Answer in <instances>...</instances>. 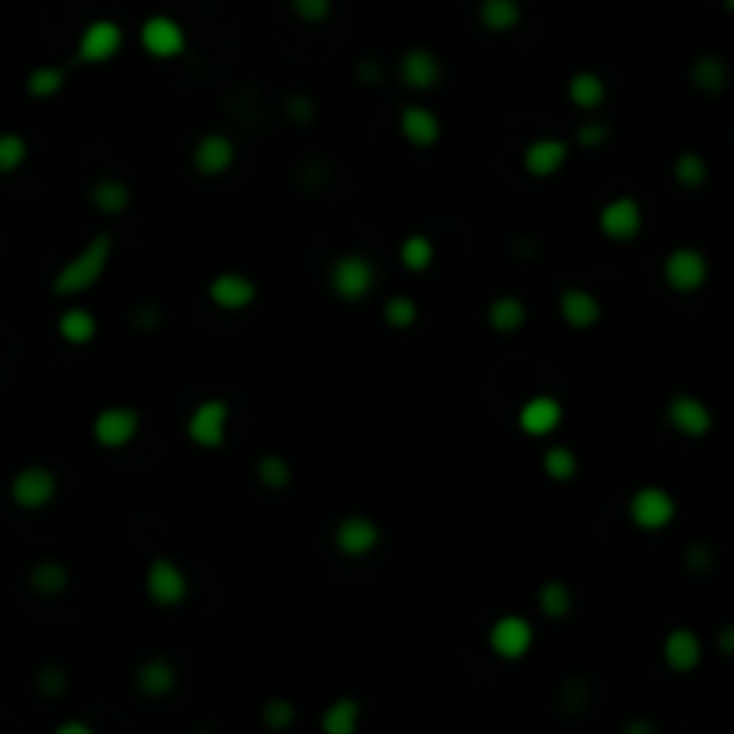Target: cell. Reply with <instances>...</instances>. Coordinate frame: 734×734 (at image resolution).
<instances>
[{
  "mask_svg": "<svg viewBox=\"0 0 734 734\" xmlns=\"http://www.w3.org/2000/svg\"><path fill=\"white\" fill-rule=\"evenodd\" d=\"M362 727V702L355 696H337L323 705L319 734H359Z\"/></svg>",
  "mask_w": 734,
  "mask_h": 734,
  "instance_id": "33",
  "label": "cell"
},
{
  "mask_svg": "<svg viewBox=\"0 0 734 734\" xmlns=\"http://www.w3.org/2000/svg\"><path fill=\"white\" fill-rule=\"evenodd\" d=\"M87 201L101 219H122L133 208V187L122 176L104 172L87 187Z\"/></svg>",
  "mask_w": 734,
  "mask_h": 734,
  "instance_id": "23",
  "label": "cell"
},
{
  "mask_svg": "<svg viewBox=\"0 0 734 734\" xmlns=\"http://www.w3.org/2000/svg\"><path fill=\"white\" fill-rule=\"evenodd\" d=\"M30 137H22L19 129H0V176H19L30 166Z\"/></svg>",
  "mask_w": 734,
  "mask_h": 734,
  "instance_id": "39",
  "label": "cell"
},
{
  "mask_svg": "<svg viewBox=\"0 0 734 734\" xmlns=\"http://www.w3.org/2000/svg\"><path fill=\"white\" fill-rule=\"evenodd\" d=\"M190 734H215V731H208V727H197V731H190Z\"/></svg>",
  "mask_w": 734,
  "mask_h": 734,
  "instance_id": "47",
  "label": "cell"
},
{
  "mask_svg": "<svg viewBox=\"0 0 734 734\" xmlns=\"http://www.w3.org/2000/svg\"><path fill=\"white\" fill-rule=\"evenodd\" d=\"M144 430V416L137 405L112 402L104 409L93 413L90 419V441L101 448V452H126L129 444H137Z\"/></svg>",
  "mask_w": 734,
  "mask_h": 734,
  "instance_id": "9",
  "label": "cell"
},
{
  "mask_svg": "<svg viewBox=\"0 0 734 734\" xmlns=\"http://www.w3.org/2000/svg\"><path fill=\"white\" fill-rule=\"evenodd\" d=\"M555 316H560V323L566 326V330L588 334L602 323L606 308H602V297H598L595 291L574 283V287H563L560 297H555Z\"/></svg>",
  "mask_w": 734,
  "mask_h": 734,
  "instance_id": "21",
  "label": "cell"
},
{
  "mask_svg": "<svg viewBox=\"0 0 734 734\" xmlns=\"http://www.w3.org/2000/svg\"><path fill=\"white\" fill-rule=\"evenodd\" d=\"M569 144L574 147H584V151H598V147L609 144V126L598 115H588L580 122V126L574 129V137H569Z\"/></svg>",
  "mask_w": 734,
  "mask_h": 734,
  "instance_id": "42",
  "label": "cell"
},
{
  "mask_svg": "<svg viewBox=\"0 0 734 734\" xmlns=\"http://www.w3.org/2000/svg\"><path fill=\"white\" fill-rule=\"evenodd\" d=\"M65 87H69V69H61V65H33L22 79L30 101H54L58 93H65Z\"/></svg>",
  "mask_w": 734,
  "mask_h": 734,
  "instance_id": "36",
  "label": "cell"
},
{
  "mask_svg": "<svg viewBox=\"0 0 734 734\" xmlns=\"http://www.w3.org/2000/svg\"><path fill=\"white\" fill-rule=\"evenodd\" d=\"M394 72H398L402 87L413 90V93H433L441 87L444 79V61L441 54L433 47H424V44H413L398 54V65H394Z\"/></svg>",
  "mask_w": 734,
  "mask_h": 734,
  "instance_id": "19",
  "label": "cell"
},
{
  "mask_svg": "<svg viewBox=\"0 0 734 734\" xmlns=\"http://www.w3.org/2000/svg\"><path fill=\"white\" fill-rule=\"evenodd\" d=\"M112 258H115V237L108 229H98L83 248L58 266V273L50 276V294L58 302H76V297L90 294L93 287H101V280L112 269Z\"/></svg>",
  "mask_w": 734,
  "mask_h": 734,
  "instance_id": "1",
  "label": "cell"
},
{
  "mask_svg": "<svg viewBox=\"0 0 734 734\" xmlns=\"http://www.w3.org/2000/svg\"><path fill=\"white\" fill-rule=\"evenodd\" d=\"M438 262V244H433L430 234H405L402 244H398V266L405 269L409 276H424Z\"/></svg>",
  "mask_w": 734,
  "mask_h": 734,
  "instance_id": "35",
  "label": "cell"
},
{
  "mask_svg": "<svg viewBox=\"0 0 734 734\" xmlns=\"http://www.w3.org/2000/svg\"><path fill=\"white\" fill-rule=\"evenodd\" d=\"M484 323H487V330L498 334V337H516V334L527 330L530 305L523 302L520 294H512V291L495 294L492 302H487V308H484Z\"/></svg>",
  "mask_w": 734,
  "mask_h": 734,
  "instance_id": "26",
  "label": "cell"
},
{
  "mask_svg": "<svg viewBox=\"0 0 734 734\" xmlns=\"http://www.w3.org/2000/svg\"><path fill=\"white\" fill-rule=\"evenodd\" d=\"M620 734H659V727H656V720H648V716H631L628 724L620 727Z\"/></svg>",
  "mask_w": 734,
  "mask_h": 734,
  "instance_id": "45",
  "label": "cell"
},
{
  "mask_svg": "<svg viewBox=\"0 0 734 734\" xmlns=\"http://www.w3.org/2000/svg\"><path fill=\"white\" fill-rule=\"evenodd\" d=\"M36 688L44 691V696H61V691L69 688V677H65L61 666H44V670L36 674Z\"/></svg>",
  "mask_w": 734,
  "mask_h": 734,
  "instance_id": "44",
  "label": "cell"
},
{
  "mask_svg": "<svg viewBox=\"0 0 734 734\" xmlns=\"http://www.w3.org/2000/svg\"><path fill=\"white\" fill-rule=\"evenodd\" d=\"M710 276H713V262L699 244H674L659 262L663 287L677 297H691V294L705 291Z\"/></svg>",
  "mask_w": 734,
  "mask_h": 734,
  "instance_id": "4",
  "label": "cell"
},
{
  "mask_svg": "<svg viewBox=\"0 0 734 734\" xmlns=\"http://www.w3.org/2000/svg\"><path fill=\"white\" fill-rule=\"evenodd\" d=\"M133 685L144 699H169L176 688H180V670H176V663L169 656H147L137 670H133Z\"/></svg>",
  "mask_w": 734,
  "mask_h": 734,
  "instance_id": "25",
  "label": "cell"
},
{
  "mask_svg": "<svg viewBox=\"0 0 734 734\" xmlns=\"http://www.w3.org/2000/svg\"><path fill=\"white\" fill-rule=\"evenodd\" d=\"M595 229L598 237L609 244H634L645 234V205L634 194H617L598 205L595 212Z\"/></svg>",
  "mask_w": 734,
  "mask_h": 734,
  "instance_id": "11",
  "label": "cell"
},
{
  "mask_svg": "<svg viewBox=\"0 0 734 734\" xmlns=\"http://www.w3.org/2000/svg\"><path fill=\"white\" fill-rule=\"evenodd\" d=\"M237 158H240V147L226 129H205L190 144V169H194L201 180H223V176L237 169Z\"/></svg>",
  "mask_w": 734,
  "mask_h": 734,
  "instance_id": "16",
  "label": "cell"
},
{
  "mask_svg": "<svg viewBox=\"0 0 734 734\" xmlns=\"http://www.w3.org/2000/svg\"><path fill=\"white\" fill-rule=\"evenodd\" d=\"M294 724H297V705L287 696H273V699L262 702V727L266 731L283 734V731H291Z\"/></svg>",
  "mask_w": 734,
  "mask_h": 734,
  "instance_id": "40",
  "label": "cell"
},
{
  "mask_svg": "<svg viewBox=\"0 0 734 734\" xmlns=\"http://www.w3.org/2000/svg\"><path fill=\"white\" fill-rule=\"evenodd\" d=\"M287 11L302 25H326L334 15V0H287Z\"/></svg>",
  "mask_w": 734,
  "mask_h": 734,
  "instance_id": "41",
  "label": "cell"
},
{
  "mask_svg": "<svg viewBox=\"0 0 734 734\" xmlns=\"http://www.w3.org/2000/svg\"><path fill=\"white\" fill-rule=\"evenodd\" d=\"M190 591H194V584H190V574L180 560H172V555H151L147 560L144 598L155 609H180L190 602Z\"/></svg>",
  "mask_w": 734,
  "mask_h": 734,
  "instance_id": "7",
  "label": "cell"
},
{
  "mask_svg": "<svg viewBox=\"0 0 734 734\" xmlns=\"http://www.w3.org/2000/svg\"><path fill=\"white\" fill-rule=\"evenodd\" d=\"M398 137L413 151H433L444 137V122L430 104L409 101L398 108Z\"/></svg>",
  "mask_w": 734,
  "mask_h": 734,
  "instance_id": "20",
  "label": "cell"
},
{
  "mask_svg": "<svg viewBox=\"0 0 734 734\" xmlns=\"http://www.w3.org/2000/svg\"><path fill=\"white\" fill-rule=\"evenodd\" d=\"M688 87L696 93H702V98H720V93L731 87L727 61L720 58V54H713V50L699 54V58L688 65Z\"/></svg>",
  "mask_w": 734,
  "mask_h": 734,
  "instance_id": "29",
  "label": "cell"
},
{
  "mask_svg": "<svg viewBox=\"0 0 734 734\" xmlns=\"http://www.w3.org/2000/svg\"><path fill=\"white\" fill-rule=\"evenodd\" d=\"M623 512H628V523L637 534H663V530H670L677 523L681 506H677L674 492H666L663 484H642L631 492Z\"/></svg>",
  "mask_w": 734,
  "mask_h": 734,
  "instance_id": "8",
  "label": "cell"
},
{
  "mask_svg": "<svg viewBox=\"0 0 734 734\" xmlns=\"http://www.w3.org/2000/svg\"><path fill=\"white\" fill-rule=\"evenodd\" d=\"M205 297L223 316H244V312H251L258 305L262 287H258V280L251 273H244V269H219V273H212L205 283Z\"/></svg>",
  "mask_w": 734,
  "mask_h": 734,
  "instance_id": "12",
  "label": "cell"
},
{
  "mask_svg": "<svg viewBox=\"0 0 734 734\" xmlns=\"http://www.w3.org/2000/svg\"><path fill=\"white\" fill-rule=\"evenodd\" d=\"M659 659L670 674H696L705 659L702 634L696 628H670L659 642Z\"/></svg>",
  "mask_w": 734,
  "mask_h": 734,
  "instance_id": "22",
  "label": "cell"
},
{
  "mask_svg": "<svg viewBox=\"0 0 734 734\" xmlns=\"http://www.w3.org/2000/svg\"><path fill=\"white\" fill-rule=\"evenodd\" d=\"M330 545L341 560H370L384 545V527L370 512H345L330 530Z\"/></svg>",
  "mask_w": 734,
  "mask_h": 734,
  "instance_id": "15",
  "label": "cell"
},
{
  "mask_svg": "<svg viewBox=\"0 0 734 734\" xmlns=\"http://www.w3.org/2000/svg\"><path fill=\"white\" fill-rule=\"evenodd\" d=\"M380 283V269L365 251H341L326 266V291H330L341 305H362L370 302Z\"/></svg>",
  "mask_w": 734,
  "mask_h": 734,
  "instance_id": "2",
  "label": "cell"
},
{
  "mask_svg": "<svg viewBox=\"0 0 734 734\" xmlns=\"http://www.w3.org/2000/svg\"><path fill=\"white\" fill-rule=\"evenodd\" d=\"M538 645L534 620L523 613H501L487 623V652L501 663H520Z\"/></svg>",
  "mask_w": 734,
  "mask_h": 734,
  "instance_id": "13",
  "label": "cell"
},
{
  "mask_svg": "<svg viewBox=\"0 0 734 734\" xmlns=\"http://www.w3.org/2000/svg\"><path fill=\"white\" fill-rule=\"evenodd\" d=\"M61 495V477L58 470L44 466V462H25L8 477V498L19 512H44L50 509Z\"/></svg>",
  "mask_w": 734,
  "mask_h": 734,
  "instance_id": "5",
  "label": "cell"
},
{
  "mask_svg": "<svg viewBox=\"0 0 734 734\" xmlns=\"http://www.w3.org/2000/svg\"><path fill=\"white\" fill-rule=\"evenodd\" d=\"M50 734H101V731L93 724H87V720H61Z\"/></svg>",
  "mask_w": 734,
  "mask_h": 734,
  "instance_id": "46",
  "label": "cell"
},
{
  "mask_svg": "<svg viewBox=\"0 0 734 734\" xmlns=\"http://www.w3.org/2000/svg\"><path fill=\"white\" fill-rule=\"evenodd\" d=\"M563 424H566V405L549 391L530 394L520 409H516V430L530 441H552L555 433L563 430Z\"/></svg>",
  "mask_w": 734,
  "mask_h": 734,
  "instance_id": "18",
  "label": "cell"
},
{
  "mask_svg": "<svg viewBox=\"0 0 734 734\" xmlns=\"http://www.w3.org/2000/svg\"><path fill=\"white\" fill-rule=\"evenodd\" d=\"M255 484L269 495H283L294 487V462L283 452H262L255 459Z\"/></svg>",
  "mask_w": 734,
  "mask_h": 734,
  "instance_id": "32",
  "label": "cell"
},
{
  "mask_svg": "<svg viewBox=\"0 0 734 734\" xmlns=\"http://www.w3.org/2000/svg\"><path fill=\"white\" fill-rule=\"evenodd\" d=\"M534 606H538V617L541 620L563 623V620H569V613H574L577 595H574V588H569V580H563V577H545V580L538 584V591H534Z\"/></svg>",
  "mask_w": 734,
  "mask_h": 734,
  "instance_id": "30",
  "label": "cell"
},
{
  "mask_svg": "<svg viewBox=\"0 0 734 734\" xmlns=\"http://www.w3.org/2000/svg\"><path fill=\"white\" fill-rule=\"evenodd\" d=\"M137 44L151 61H180L190 50V36H187V25L176 15L155 11V15H147L137 25Z\"/></svg>",
  "mask_w": 734,
  "mask_h": 734,
  "instance_id": "14",
  "label": "cell"
},
{
  "mask_svg": "<svg viewBox=\"0 0 734 734\" xmlns=\"http://www.w3.org/2000/svg\"><path fill=\"white\" fill-rule=\"evenodd\" d=\"M283 112H287V118L297 122V126H308V122L316 118V101L305 98V93H291L287 108H283Z\"/></svg>",
  "mask_w": 734,
  "mask_h": 734,
  "instance_id": "43",
  "label": "cell"
},
{
  "mask_svg": "<svg viewBox=\"0 0 734 734\" xmlns=\"http://www.w3.org/2000/svg\"><path fill=\"white\" fill-rule=\"evenodd\" d=\"M477 22L484 33L509 36L523 25V0H477Z\"/></svg>",
  "mask_w": 734,
  "mask_h": 734,
  "instance_id": "31",
  "label": "cell"
},
{
  "mask_svg": "<svg viewBox=\"0 0 734 734\" xmlns=\"http://www.w3.org/2000/svg\"><path fill=\"white\" fill-rule=\"evenodd\" d=\"M122 50H126V30H122V22L112 15H98L83 22V30L76 33L72 61L83 65V69H101V65H112Z\"/></svg>",
  "mask_w": 734,
  "mask_h": 734,
  "instance_id": "6",
  "label": "cell"
},
{
  "mask_svg": "<svg viewBox=\"0 0 734 734\" xmlns=\"http://www.w3.org/2000/svg\"><path fill=\"white\" fill-rule=\"evenodd\" d=\"M541 473H545V481L552 484H574L580 477V455L574 444L566 441H552L545 452H541Z\"/></svg>",
  "mask_w": 734,
  "mask_h": 734,
  "instance_id": "34",
  "label": "cell"
},
{
  "mask_svg": "<svg viewBox=\"0 0 734 734\" xmlns=\"http://www.w3.org/2000/svg\"><path fill=\"white\" fill-rule=\"evenodd\" d=\"M54 337H58L65 348H90L101 337L98 312L72 302L69 308L58 312V319H54Z\"/></svg>",
  "mask_w": 734,
  "mask_h": 734,
  "instance_id": "24",
  "label": "cell"
},
{
  "mask_svg": "<svg viewBox=\"0 0 734 734\" xmlns=\"http://www.w3.org/2000/svg\"><path fill=\"white\" fill-rule=\"evenodd\" d=\"M663 424L666 430L685 441H705L716 427V416L710 409V402L699 398L696 391H677L663 405Z\"/></svg>",
  "mask_w": 734,
  "mask_h": 734,
  "instance_id": "10",
  "label": "cell"
},
{
  "mask_svg": "<svg viewBox=\"0 0 734 734\" xmlns=\"http://www.w3.org/2000/svg\"><path fill=\"white\" fill-rule=\"evenodd\" d=\"M566 101L577 108L580 115H598L609 101V83L602 72L595 69H577L566 79Z\"/></svg>",
  "mask_w": 734,
  "mask_h": 734,
  "instance_id": "28",
  "label": "cell"
},
{
  "mask_svg": "<svg viewBox=\"0 0 734 734\" xmlns=\"http://www.w3.org/2000/svg\"><path fill=\"white\" fill-rule=\"evenodd\" d=\"M380 319H384V326H391V330L409 334L413 326L424 319V308H419V302L413 294L398 291V294L384 297V305H380Z\"/></svg>",
  "mask_w": 734,
  "mask_h": 734,
  "instance_id": "37",
  "label": "cell"
},
{
  "mask_svg": "<svg viewBox=\"0 0 734 734\" xmlns=\"http://www.w3.org/2000/svg\"><path fill=\"white\" fill-rule=\"evenodd\" d=\"M25 584L36 598H61L65 591L72 588V569L65 560H54V555H44V560H33L30 569H25Z\"/></svg>",
  "mask_w": 734,
  "mask_h": 734,
  "instance_id": "27",
  "label": "cell"
},
{
  "mask_svg": "<svg viewBox=\"0 0 734 734\" xmlns=\"http://www.w3.org/2000/svg\"><path fill=\"white\" fill-rule=\"evenodd\" d=\"M670 176L681 190H702L710 183V161L699 151H677L670 161Z\"/></svg>",
  "mask_w": 734,
  "mask_h": 734,
  "instance_id": "38",
  "label": "cell"
},
{
  "mask_svg": "<svg viewBox=\"0 0 734 734\" xmlns=\"http://www.w3.org/2000/svg\"><path fill=\"white\" fill-rule=\"evenodd\" d=\"M569 158H574V144H569V137L545 133V137H534V140L523 144L520 169H523V176H530V180L549 183V180H555V176L566 172Z\"/></svg>",
  "mask_w": 734,
  "mask_h": 734,
  "instance_id": "17",
  "label": "cell"
},
{
  "mask_svg": "<svg viewBox=\"0 0 734 734\" xmlns=\"http://www.w3.org/2000/svg\"><path fill=\"white\" fill-rule=\"evenodd\" d=\"M229 430H234V409L219 394H208L190 405V413L183 416V438L197 448V452H223L229 444Z\"/></svg>",
  "mask_w": 734,
  "mask_h": 734,
  "instance_id": "3",
  "label": "cell"
}]
</instances>
